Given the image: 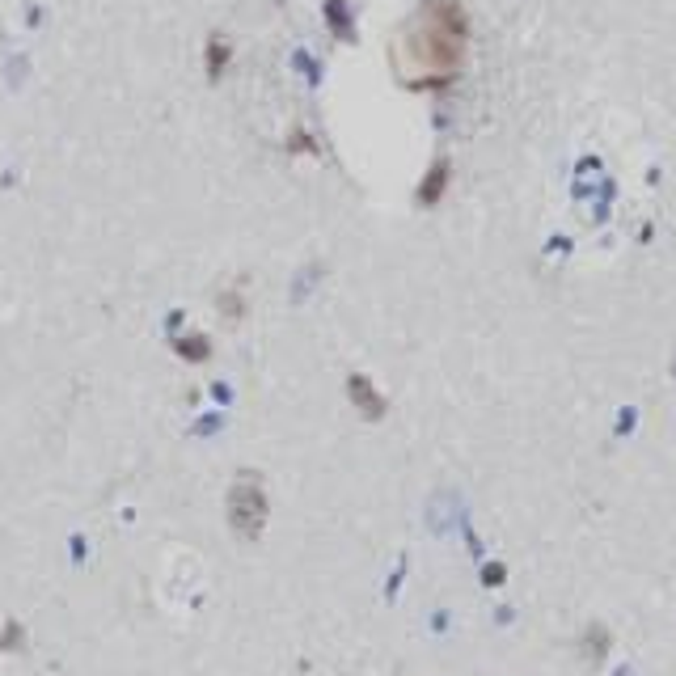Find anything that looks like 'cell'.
<instances>
[{"mask_svg": "<svg viewBox=\"0 0 676 676\" xmlns=\"http://www.w3.org/2000/svg\"><path fill=\"white\" fill-rule=\"evenodd\" d=\"M469 51V17L457 0H423L393 39V72L406 89H444L461 77Z\"/></svg>", "mask_w": 676, "mask_h": 676, "instance_id": "obj_1", "label": "cell"}, {"mask_svg": "<svg viewBox=\"0 0 676 676\" xmlns=\"http://www.w3.org/2000/svg\"><path fill=\"white\" fill-rule=\"evenodd\" d=\"M229 524L241 541H258L267 529V486L258 474H237V482L229 486Z\"/></svg>", "mask_w": 676, "mask_h": 676, "instance_id": "obj_2", "label": "cell"}, {"mask_svg": "<svg viewBox=\"0 0 676 676\" xmlns=\"http://www.w3.org/2000/svg\"><path fill=\"white\" fill-rule=\"evenodd\" d=\"M347 398H351L355 410H360V419H368V423H381L389 415L385 393L372 385L368 377H360V372H351V377H347Z\"/></svg>", "mask_w": 676, "mask_h": 676, "instance_id": "obj_3", "label": "cell"}, {"mask_svg": "<svg viewBox=\"0 0 676 676\" xmlns=\"http://www.w3.org/2000/svg\"><path fill=\"white\" fill-rule=\"evenodd\" d=\"M229 64H233V43L224 34H208V43H203V72H208V81L220 85Z\"/></svg>", "mask_w": 676, "mask_h": 676, "instance_id": "obj_4", "label": "cell"}, {"mask_svg": "<svg viewBox=\"0 0 676 676\" xmlns=\"http://www.w3.org/2000/svg\"><path fill=\"white\" fill-rule=\"evenodd\" d=\"M444 186H448V161H436V165H431L427 174H423V186H419V203H423V208L440 203Z\"/></svg>", "mask_w": 676, "mask_h": 676, "instance_id": "obj_5", "label": "cell"}, {"mask_svg": "<svg viewBox=\"0 0 676 676\" xmlns=\"http://www.w3.org/2000/svg\"><path fill=\"white\" fill-rule=\"evenodd\" d=\"M174 351L191 364H208L212 360V338L208 334H182V338H174Z\"/></svg>", "mask_w": 676, "mask_h": 676, "instance_id": "obj_6", "label": "cell"}, {"mask_svg": "<svg viewBox=\"0 0 676 676\" xmlns=\"http://www.w3.org/2000/svg\"><path fill=\"white\" fill-rule=\"evenodd\" d=\"M326 26H330V34H338V39H351V13H347V5L343 0H326Z\"/></svg>", "mask_w": 676, "mask_h": 676, "instance_id": "obj_7", "label": "cell"}, {"mask_svg": "<svg viewBox=\"0 0 676 676\" xmlns=\"http://www.w3.org/2000/svg\"><path fill=\"white\" fill-rule=\"evenodd\" d=\"M216 305H220V313H229V322H241V317L250 313L246 292H241V288H229V292H224V296L216 300Z\"/></svg>", "mask_w": 676, "mask_h": 676, "instance_id": "obj_8", "label": "cell"}, {"mask_svg": "<svg viewBox=\"0 0 676 676\" xmlns=\"http://www.w3.org/2000/svg\"><path fill=\"white\" fill-rule=\"evenodd\" d=\"M22 647H26V626L5 622V630H0V651H22Z\"/></svg>", "mask_w": 676, "mask_h": 676, "instance_id": "obj_9", "label": "cell"}, {"mask_svg": "<svg viewBox=\"0 0 676 676\" xmlns=\"http://www.w3.org/2000/svg\"><path fill=\"white\" fill-rule=\"evenodd\" d=\"M288 153H317V144H313V136H309V131H292V136H288Z\"/></svg>", "mask_w": 676, "mask_h": 676, "instance_id": "obj_10", "label": "cell"}]
</instances>
